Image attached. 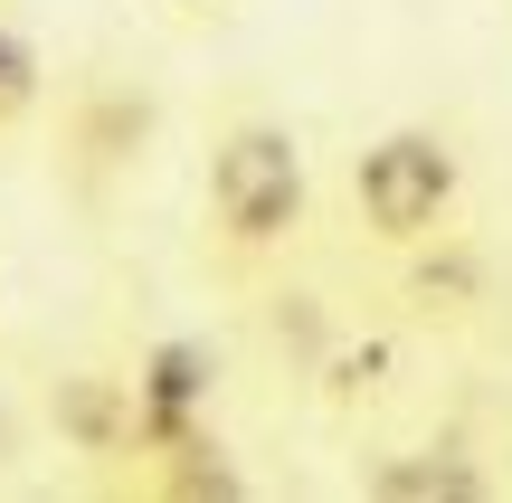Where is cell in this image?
Returning a JSON list of instances; mask_svg holds the SVG:
<instances>
[{"instance_id": "obj_7", "label": "cell", "mask_w": 512, "mask_h": 503, "mask_svg": "<svg viewBox=\"0 0 512 503\" xmlns=\"http://www.w3.org/2000/svg\"><path fill=\"white\" fill-rule=\"evenodd\" d=\"M380 503H475V494H494V475L475 466V447L465 437H437V447H408V456H380V466L361 475Z\"/></svg>"}, {"instance_id": "obj_1", "label": "cell", "mask_w": 512, "mask_h": 503, "mask_svg": "<svg viewBox=\"0 0 512 503\" xmlns=\"http://www.w3.org/2000/svg\"><path fill=\"white\" fill-rule=\"evenodd\" d=\"M313 219V162L275 114H238L209 143V238L228 266H275Z\"/></svg>"}, {"instance_id": "obj_5", "label": "cell", "mask_w": 512, "mask_h": 503, "mask_svg": "<svg viewBox=\"0 0 512 503\" xmlns=\"http://www.w3.org/2000/svg\"><path fill=\"white\" fill-rule=\"evenodd\" d=\"M152 133H162V105H152L143 86H124V76H95V86H76L67 114H57V152H67L76 190L124 181V171L152 152Z\"/></svg>"}, {"instance_id": "obj_9", "label": "cell", "mask_w": 512, "mask_h": 503, "mask_svg": "<svg viewBox=\"0 0 512 503\" xmlns=\"http://www.w3.org/2000/svg\"><path fill=\"white\" fill-rule=\"evenodd\" d=\"M38 105H48V57H38V38L19 29V19H0V143H10Z\"/></svg>"}, {"instance_id": "obj_6", "label": "cell", "mask_w": 512, "mask_h": 503, "mask_svg": "<svg viewBox=\"0 0 512 503\" xmlns=\"http://www.w3.org/2000/svg\"><path fill=\"white\" fill-rule=\"evenodd\" d=\"M48 428L76 456H133V390L124 371H67L48 390Z\"/></svg>"}, {"instance_id": "obj_8", "label": "cell", "mask_w": 512, "mask_h": 503, "mask_svg": "<svg viewBox=\"0 0 512 503\" xmlns=\"http://www.w3.org/2000/svg\"><path fill=\"white\" fill-rule=\"evenodd\" d=\"M304 380H313V399H323L332 418L370 409V399L399 380V333H351V323H342V333L323 342V361H313Z\"/></svg>"}, {"instance_id": "obj_4", "label": "cell", "mask_w": 512, "mask_h": 503, "mask_svg": "<svg viewBox=\"0 0 512 503\" xmlns=\"http://www.w3.org/2000/svg\"><path fill=\"white\" fill-rule=\"evenodd\" d=\"M124 390H133V456H152V447H171L181 428L209 418V399H219V352H209L200 333H152V342H133Z\"/></svg>"}, {"instance_id": "obj_11", "label": "cell", "mask_w": 512, "mask_h": 503, "mask_svg": "<svg viewBox=\"0 0 512 503\" xmlns=\"http://www.w3.org/2000/svg\"><path fill=\"white\" fill-rule=\"evenodd\" d=\"M171 10H200V0H171Z\"/></svg>"}, {"instance_id": "obj_3", "label": "cell", "mask_w": 512, "mask_h": 503, "mask_svg": "<svg viewBox=\"0 0 512 503\" xmlns=\"http://www.w3.org/2000/svg\"><path fill=\"white\" fill-rule=\"evenodd\" d=\"M389 295H399L408 323H475V314H494V295H503V257H494L484 228L446 219V228H427V238L389 247Z\"/></svg>"}, {"instance_id": "obj_2", "label": "cell", "mask_w": 512, "mask_h": 503, "mask_svg": "<svg viewBox=\"0 0 512 503\" xmlns=\"http://www.w3.org/2000/svg\"><path fill=\"white\" fill-rule=\"evenodd\" d=\"M351 219H361V238L380 247H408V238H427V228H446V219H465V152H456V133H437V124H389V133H370L361 152H351Z\"/></svg>"}, {"instance_id": "obj_10", "label": "cell", "mask_w": 512, "mask_h": 503, "mask_svg": "<svg viewBox=\"0 0 512 503\" xmlns=\"http://www.w3.org/2000/svg\"><path fill=\"white\" fill-rule=\"evenodd\" d=\"M266 333L294 352V371H313V361H323V342L342 333V314H332L323 295H304V285H275V295H266Z\"/></svg>"}]
</instances>
